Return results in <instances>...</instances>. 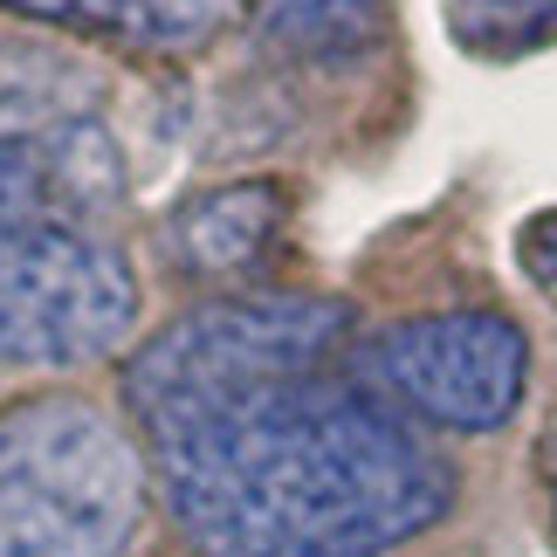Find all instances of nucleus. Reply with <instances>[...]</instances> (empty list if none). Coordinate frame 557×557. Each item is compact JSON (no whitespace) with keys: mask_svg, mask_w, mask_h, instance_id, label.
I'll list each match as a JSON object with an SVG mask.
<instances>
[{"mask_svg":"<svg viewBox=\"0 0 557 557\" xmlns=\"http://www.w3.org/2000/svg\"><path fill=\"white\" fill-rule=\"evenodd\" d=\"M8 14H35L55 28L111 35L138 55H186L207 49L221 28L248 14V0H0Z\"/></svg>","mask_w":557,"mask_h":557,"instance_id":"7","label":"nucleus"},{"mask_svg":"<svg viewBox=\"0 0 557 557\" xmlns=\"http://www.w3.org/2000/svg\"><path fill=\"white\" fill-rule=\"evenodd\" d=\"M138 324V275L76 221L0 227V358L8 366H83L111 358Z\"/></svg>","mask_w":557,"mask_h":557,"instance_id":"3","label":"nucleus"},{"mask_svg":"<svg viewBox=\"0 0 557 557\" xmlns=\"http://www.w3.org/2000/svg\"><path fill=\"white\" fill-rule=\"evenodd\" d=\"M138 447L83 399L0 420V557H124L145 509Z\"/></svg>","mask_w":557,"mask_h":557,"instance_id":"2","label":"nucleus"},{"mask_svg":"<svg viewBox=\"0 0 557 557\" xmlns=\"http://www.w3.org/2000/svg\"><path fill=\"white\" fill-rule=\"evenodd\" d=\"M345 331L331 296H234L124 366L152 496L200 557H385L447 517L455 468L337 366Z\"/></svg>","mask_w":557,"mask_h":557,"instance_id":"1","label":"nucleus"},{"mask_svg":"<svg viewBox=\"0 0 557 557\" xmlns=\"http://www.w3.org/2000/svg\"><path fill=\"white\" fill-rule=\"evenodd\" d=\"M455 21L468 41H488V49H509V41H530L557 28V0H455Z\"/></svg>","mask_w":557,"mask_h":557,"instance_id":"9","label":"nucleus"},{"mask_svg":"<svg viewBox=\"0 0 557 557\" xmlns=\"http://www.w3.org/2000/svg\"><path fill=\"white\" fill-rule=\"evenodd\" d=\"M385 35V0H255V41L289 62H351Z\"/></svg>","mask_w":557,"mask_h":557,"instance_id":"8","label":"nucleus"},{"mask_svg":"<svg viewBox=\"0 0 557 557\" xmlns=\"http://www.w3.org/2000/svg\"><path fill=\"white\" fill-rule=\"evenodd\" d=\"M358 379L406 420L447 434H496L523 406L530 337L503 310H426L385 324L358 351Z\"/></svg>","mask_w":557,"mask_h":557,"instance_id":"4","label":"nucleus"},{"mask_svg":"<svg viewBox=\"0 0 557 557\" xmlns=\"http://www.w3.org/2000/svg\"><path fill=\"white\" fill-rule=\"evenodd\" d=\"M523 269L557 296V213H544V221L523 227Z\"/></svg>","mask_w":557,"mask_h":557,"instance_id":"10","label":"nucleus"},{"mask_svg":"<svg viewBox=\"0 0 557 557\" xmlns=\"http://www.w3.org/2000/svg\"><path fill=\"white\" fill-rule=\"evenodd\" d=\"M124 165L97 117H8L0 111V227L76 221L90 227L117 207Z\"/></svg>","mask_w":557,"mask_h":557,"instance_id":"5","label":"nucleus"},{"mask_svg":"<svg viewBox=\"0 0 557 557\" xmlns=\"http://www.w3.org/2000/svg\"><path fill=\"white\" fill-rule=\"evenodd\" d=\"M283 221H289V193L275 180H227V186H207L193 200H180L165 213L159 242L173 255V269L221 283V275H248L262 262Z\"/></svg>","mask_w":557,"mask_h":557,"instance_id":"6","label":"nucleus"},{"mask_svg":"<svg viewBox=\"0 0 557 557\" xmlns=\"http://www.w3.org/2000/svg\"><path fill=\"white\" fill-rule=\"evenodd\" d=\"M544 475H550V503H557V420H550V441H544Z\"/></svg>","mask_w":557,"mask_h":557,"instance_id":"11","label":"nucleus"}]
</instances>
